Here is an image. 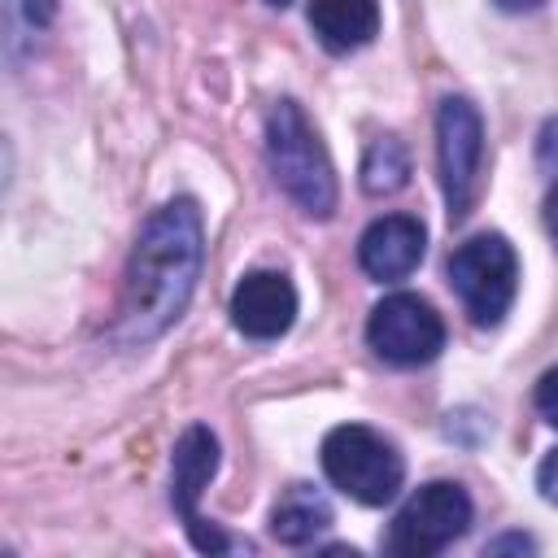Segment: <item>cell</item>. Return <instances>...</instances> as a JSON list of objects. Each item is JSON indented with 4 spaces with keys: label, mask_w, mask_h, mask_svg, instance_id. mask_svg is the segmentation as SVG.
<instances>
[{
    "label": "cell",
    "mask_w": 558,
    "mask_h": 558,
    "mask_svg": "<svg viewBox=\"0 0 558 558\" xmlns=\"http://www.w3.org/2000/svg\"><path fill=\"white\" fill-rule=\"evenodd\" d=\"M366 340L392 366H423L445 349V323L432 301L414 292H392L371 310Z\"/></svg>",
    "instance_id": "ba28073f"
},
{
    "label": "cell",
    "mask_w": 558,
    "mask_h": 558,
    "mask_svg": "<svg viewBox=\"0 0 558 558\" xmlns=\"http://www.w3.org/2000/svg\"><path fill=\"white\" fill-rule=\"evenodd\" d=\"M296 318V288L283 270H248L231 292V323L248 340H279Z\"/></svg>",
    "instance_id": "9c48e42d"
},
{
    "label": "cell",
    "mask_w": 558,
    "mask_h": 558,
    "mask_svg": "<svg viewBox=\"0 0 558 558\" xmlns=\"http://www.w3.org/2000/svg\"><path fill=\"white\" fill-rule=\"evenodd\" d=\"M410 183V153L397 135H379L362 157V187L366 196H392Z\"/></svg>",
    "instance_id": "4fadbf2b"
},
{
    "label": "cell",
    "mask_w": 558,
    "mask_h": 558,
    "mask_svg": "<svg viewBox=\"0 0 558 558\" xmlns=\"http://www.w3.org/2000/svg\"><path fill=\"white\" fill-rule=\"evenodd\" d=\"M423 248H427V231L418 218L410 214H384L375 218L362 240H357V262L371 279L379 283H397L405 279L418 262H423Z\"/></svg>",
    "instance_id": "30bf717a"
},
{
    "label": "cell",
    "mask_w": 558,
    "mask_h": 558,
    "mask_svg": "<svg viewBox=\"0 0 558 558\" xmlns=\"http://www.w3.org/2000/svg\"><path fill=\"white\" fill-rule=\"evenodd\" d=\"M331 527V506H327V497L318 493V488H310V484H292L279 501H275V510H270V532H275V541H283V545H310L314 536H323Z\"/></svg>",
    "instance_id": "7c38bea8"
},
{
    "label": "cell",
    "mask_w": 558,
    "mask_h": 558,
    "mask_svg": "<svg viewBox=\"0 0 558 558\" xmlns=\"http://www.w3.org/2000/svg\"><path fill=\"white\" fill-rule=\"evenodd\" d=\"M506 549H519V554H527V549H536L527 536H501V541H493L488 545V554H506Z\"/></svg>",
    "instance_id": "ac0fdd59"
},
{
    "label": "cell",
    "mask_w": 558,
    "mask_h": 558,
    "mask_svg": "<svg viewBox=\"0 0 558 558\" xmlns=\"http://www.w3.org/2000/svg\"><path fill=\"white\" fill-rule=\"evenodd\" d=\"M323 471L344 497H353L362 506L392 501L401 480H405V462H401L397 445L388 436H379L375 427H362V423H344V427L327 432Z\"/></svg>",
    "instance_id": "3957f363"
},
{
    "label": "cell",
    "mask_w": 558,
    "mask_h": 558,
    "mask_svg": "<svg viewBox=\"0 0 558 558\" xmlns=\"http://www.w3.org/2000/svg\"><path fill=\"white\" fill-rule=\"evenodd\" d=\"M536 488H541V497H545V501H554V506H558V449L541 462V471H536Z\"/></svg>",
    "instance_id": "2e32d148"
},
{
    "label": "cell",
    "mask_w": 558,
    "mask_h": 558,
    "mask_svg": "<svg viewBox=\"0 0 558 558\" xmlns=\"http://www.w3.org/2000/svg\"><path fill=\"white\" fill-rule=\"evenodd\" d=\"M205 266V227L196 201L179 196L161 205L126 262V296H122V340H153L161 336L192 301L196 279Z\"/></svg>",
    "instance_id": "6da1fadb"
},
{
    "label": "cell",
    "mask_w": 558,
    "mask_h": 558,
    "mask_svg": "<svg viewBox=\"0 0 558 558\" xmlns=\"http://www.w3.org/2000/svg\"><path fill=\"white\" fill-rule=\"evenodd\" d=\"M536 410H541V418L549 427H558V366L541 375V384H536Z\"/></svg>",
    "instance_id": "9a60e30c"
},
{
    "label": "cell",
    "mask_w": 558,
    "mask_h": 558,
    "mask_svg": "<svg viewBox=\"0 0 558 558\" xmlns=\"http://www.w3.org/2000/svg\"><path fill=\"white\" fill-rule=\"evenodd\" d=\"M266 4H275V9H283V4H292V0H266Z\"/></svg>",
    "instance_id": "44dd1931"
},
{
    "label": "cell",
    "mask_w": 558,
    "mask_h": 558,
    "mask_svg": "<svg viewBox=\"0 0 558 558\" xmlns=\"http://www.w3.org/2000/svg\"><path fill=\"white\" fill-rule=\"evenodd\" d=\"M541 166L558 170V118L545 122V131H541Z\"/></svg>",
    "instance_id": "e0dca14e"
},
{
    "label": "cell",
    "mask_w": 558,
    "mask_h": 558,
    "mask_svg": "<svg viewBox=\"0 0 558 558\" xmlns=\"http://www.w3.org/2000/svg\"><path fill=\"white\" fill-rule=\"evenodd\" d=\"M449 283H453V292H458V301L475 327H497L506 318V310L514 305V292H519L514 244L497 231L471 235L449 257Z\"/></svg>",
    "instance_id": "277c9868"
},
{
    "label": "cell",
    "mask_w": 558,
    "mask_h": 558,
    "mask_svg": "<svg viewBox=\"0 0 558 558\" xmlns=\"http://www.w3.org/2000/svg\"><path fill=\"white\" fill-rule=\"evenodd\" d=\"M497 9H506V13H532V9H541L545 0H493Z\"/></svg>",
    "instance_id": "ffe728a7"
},
{
    "label": "cell",
    "mask_w": 558,
    "mask_h": 558,
    "mask_svg": "<svg viewBox=\"0 0 558 558\" xmlns=\"http://www.w3.org/2000/svg\"><path fill=\"white\" fill-rule=\"evenodd\" d=\"M266 161H270L275 183L288 192V201H296L310 218H331L336 170H331V157L318 131L310 126L296 100H279L266 113Z\"/></svg>",
    "instance_id": "7a4b0ae2"
},
{
    "label": "cell",
    "mask_w": 558,
    "mask_h": 558,
    "mask_svg": "<svg viewBox=\"0 0 558 558\" xmlns=\"http://www.w3.org/2000/svg\"><path fill=\"white\" fill-rule=\"evenodd\" d=\"M310 26L327 52H357L379 35V0H310Z\"/></svg>",
    "instance_id": "8fae6325"
},
{
    "label": "cell",
    "mask_w": 558,
    "mask_h": 558,
    "mask_svg": "<svg viewBox=\"0 0 558 558\" xmlns=\"http://www.w3.org/2000/svg\"><path fill=\"white\" fill-rule=\"evenodd\" d=\"M436 166L449 218L462 222L475 205L484 166V118L466 96H445L436 109Z\"/></svg>",
    "instance_id": "8992f818"
},
{
    "label": "cell",
    "mask_w": 558,
    "mask_h": 558,
    "mask_svg": "<svg viewBox=\"0 0 558 558\" xmlns=\"http://www.w3.org/2000/svg\"><path fill=\"white\" fill-rule=\"evenodd\" d=\"M471 514L475 510H471V497L462 484L432 480L392 514L384 549L397 558H432V554L449 549L458 536H466Z\"/></svg>",
    "instance_id": "5b68a950"
},
{
    "label": "cell",
    "mask_w": 558,
    "mask_h": 558,
    "mask_svg": "<svg viewBox=\"0 0 558 558\" xmlns=\"http://www.w3.org/2000/svg\"><path fill=\"white\" fill-rule=\"evenodd\" d=\"M214 471H218V436L209 427L192 423L174 440V453H170V506L183 519V527H187V536H192V545L201 554H227V549H235V541L222 527L205 523L201 510H196V501L209 488Z\"/></svg>",
    "instance_id": "52a82bcc"
},
{
    "label": "cell",
    "mask_w": 558,
    "mask_h": 558,
    "mask_svg": "<svg viewBox=\"0 0 558 558\" xmlns=\"http://www.w3.org/2000/svg\"><path fill=\"white\" fill-rule=\"evenodd\" d=\"M545 227H549V235H554V244H558V187H554L549 201H545Z\"/></svg>",
    "instance_id": "d6986e66"
},
{
    "label": "cell",
    "mask_w": 558,
    "mask_h": 558,
    "mask_svg": "<svg viewBox=\"0 0 558 558\" xmlns=\"http://www.w3.org/2000/svg\"><path fill=\"white\" fill-rule=\"evenodd\" d=\"M52 13H57V0H9V22H13V35H17V26L22 31H44L48 22H52ZM9 35V39H13Z\"/></svg>",
    "instance_id": "5bb4252c"
}]
</instances>
